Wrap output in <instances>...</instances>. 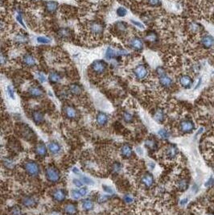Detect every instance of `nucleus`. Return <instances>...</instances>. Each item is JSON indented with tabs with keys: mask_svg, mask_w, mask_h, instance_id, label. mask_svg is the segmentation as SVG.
Returning <instances> with one entry per match:
<instances>
[{
	"mask_svg": "<svg viewBox=\"0 0 214 215\" xmlns=\"http://www.w3.org/2000/svg\"><path fill=\"white\" fill-rule=\"evenodd\" d=\"M46 179L51 183H56L61 180V173L57 168L53 166H48L44 171Z\"/></svg>",
	"mask_w": 214,
	"mask_h": 215,
	"instance_id": "1",
	"label": "nucleus"
},
{
	"mask_svg": "<svg viewBox=\"0 0 214 215\" xmlns=\"http://www.w3.org/2000/svg\"><path fill=\"white\" fill-rule=\"evenodd\" d=\"M23 168L27 173L31 177H36L40 173V167L35 161L27 160L23 164Z\"/></svg>",
	"mask_w": 214,
	"mask_h": 215,
	"instance_id": "2",
	"label": "nucleus"
},
{
	"mask_svg": "<svg viewBox=\"0 0 214 215\" xmlns=\"http://www.w3.org/2000/svg\"><path fill=\"white\" fill-rule=\"evenodd\" d=\"M19 135L21 136L22 138H23L26 140H32V139H35L36 135H35L34 132L26 124H23V126H21L19 128Z\"/></svg>",
	"mask_w": 214,
	"mask_h": 215,
	"instance_id": "3",
	"label": "nucleus"
},
{
	"mask_svg": "<svg viewBox=\"0 0 214 215\" xmlns=\"http://www.w3.org/2000/svg\"><path fill=\"white\" fill-rule=\"evenodd\" d=\"M194 128L195 126L191 120H183L180 124V129L183 133H190Z\"/></svg>",
	"mask_w": 214,
	"mask_h": 215,
	"instance_id": "4",
	"label": "nucleus"
},
{
	"mask_svg": "<svg viewBox=\"0 0 214 215\" xmlns=\"http://www.w3.org/2000/svg\"><path fill=\"white\" fill-rule=\"evenodd\" d=\"M134 72L135 77L139 80H143V79H144L147 76L148 70H147V69L144 65H139V66L136 67Z\"/></svg>",
	"mask_w": 214,
	"mask_h": 215,
	"instance_id": "5",
	"label": "nucleus"
},
{
	"mask_svg": "<svg viewBox=\"0 0 214 215\" xmlns=\"http://www.w3.org/2000/svg\"><path fill=\"white\" fill-rule=\"evenodd\" d=\"M106 63L103 61H96L92 64V69L97 73H101L106 69Z\"/></svg>",
	"mask_w": 214,
	"mask_h": 215,
	"instance_id": "6",
	"label": "nucleus"
},
{
	"mask_svg": "<svg viewBox=\"0 0 214 215\" xmlns=\"http://www.w3.org/2000/svg\"><path fill=\"white\" fill-rule=\"evenodd\" d=\"M89 28H90V31L92 33L96 35H100L101 33L103 32L104 31V28L102 26V24H101L98 22H91L89 25Z\"/></svg>",
	"mask_w": 214,
	"mask_h": 215,
	"instance_id": "7",
	"label": "nucleus"
},
{
	"mask_svg": "<svg viewBox=\"0 0 214 215\" xmlns=\"http://www.w3.org/2000/svg\"><path fill=\"white\" fill-rule=\"evenodd\" d=\"M52 198L53 200L56 202H62L65 201V198H66V193H65V190L59 188V189H56L53 192H52Z\"/></svg>",
	"mask_w": 214,
	"mask_h": 215,
	"instance_id": "8",
	"label": "nucleus"
},
{
	"mask_svg": "<svg viewBox=\"0 0 214 215\" xmlns=\"http://www.w3.org/2000/svg\"><path fill=\"white\" fill-rule=\"evenodd\" d=\"M142 184L146 187V188H150L154 184V177L151 173H145L143 175L141 178Z\"/></svg>",
	"mask_w": 214,
	"mask_h": 215,
	"instance_id": "9",
	"label": "nucleus"
},
{
	"mask_svg": "<svg viewBox=\"0 0 214 215\" xmlns=\"http://www.w3.org/2000/svg\"><path fill=\"white\" fill-rule=\"evenodd\" d=\"M201 44L205 48H210L214 44V38L210 35H205L201 39Z\"/></svg>",
	"mask_w": 214,
	"mask_h": 215,
	"instance_id": "10",
	"label": "nucleus"
},
{
	"mask_svg": "<svg viewBox=\"0 0 214 215\" xmlns=\"http://www.w3.org/2000/svg\"><path fill=\"white\" fill-rule=\"evenodd\" d=\"M21 202L25 207H27V208L35 207V206H36V204H37V201L33 197H29V196L24 197V198H22Z\"/></svg>",
	"mask_w": 214,
	"mask_h": 215,
	"instance_id": "11",
	"label": "nucleus"
},
{
	"mask_svg": "<svg viewBox=\"0 0 214 215\" xmlns=\"http://www.w3.org/2000/svg\"><path fill=\"white\" fill-rule=\"evenodd\" d=\"M130 47L134 50H136V51H142L143 50V41L140 40L139 38L138 37H134V38L130 40Z\"/></svg>",
	"mask_w": 214,
	"mask_h": 215,
	"instance_id": "12",
	"label": "nucleus"
},
{
	"mask_svg": "<svg viewBox=\"0 0 214 215\" xmlns=\"http://www.w3.org/2000/svg\"><path fill=\"white\" fill-rule=\"evenodd\" d=\"M125 52L122 51H118V50H115L112 48H108L106 50V52H105V57L108 59H113L114 57H119L121 55H125Z\"/></svg>",
	"mask_w": 214,
	"mask_h": 215,
	"instance_id": "13",
	"label": "nucleus"
},
{
	"mask_svg": "<svg viewBox=\"0 0 214 215\" xmlns=\"http://www.w3.org/2000/svg\"><path fill=\"white\" fill-rule=\"evenodd\" d=\"M48 151H49L52 154L56 155L58 154V153L61 152V147L58 142H56V141H52V142H50V143H48Z\"/></svg>",
	"mask_w": 214,
	"mask_h": 215,
	"instance_id": "14",
	"label": "nucleus"
},
{
	"mask_svg": "<svg viewBox=\"0 0 214 215\" xmlns=\"http://www.w3.org/2000/svg\"><path fill=\"white\" fill-rule=\"evenodd\" d=\"M120 152L122 156H123L124 158H130L133 155V150L132 148L128 144H124L121 148Z\"/></svg>",
	"mask_w": 214,
	"mask_h": 215,
	"instance_id": "15",
	"label": "nucleus"
},
{
	"mask_svg": "<svg viewBox=\"0 0 214 215\" xmlns=\"http://www.w3.org/2000/svg\"><path fill=\"white\" fill-rule=\"evenodd\" d=\"M178 154V149L175 145H170L165 151V155L168 159H174Z\"/></svg>",
	"mask_w": 214,
	"mask_h": 215,
	"instance_id": "16",
	"label": "nucleus"
},
{
	"mask_svg": "<svg viewBox=\"0 0 214 215\" xmlns=\"http://www.w3.org/2000/svg\"><path fill=\"white\" fill-rule=\"evenodd\" d=\"M35 152L40 157H44L47 154V148L43 143H39L35 148Z\"/></svg>",
	"mask_w": 214,
	"mask_h": 215,
	"instance_id": "17",
	"label": "nucleus"
},
{
	"mask_svg": "<svg viewBox=\"0 0 214 215\" xmlns=\"http://www.w3.org/2000/svg\"><path fill=\"white\" fill-rule=\"evenodd\" d=\"M159 83H160L163 87H166V88L170 87V86H172V83H173V82H172V78H169L166 73L161 75V76H159Z\"/></svg>",
	"mask_w": 214,
	"mask_h": 215,
	"instance_id": "18",
	"label": "nucleus"
},
{
	"mask_svg": "<svg viewBox=\"0 0 214 215\" xmlns=\"http://www.w3.org/2000/svg\"><path fill=\"white\" fill-rule=\"evenodd\" d=\"M64 113H65V116L68 118L73 119L76 117V111L74 107H71V106H66L64 108Z\"/></svg>",
	"mask_w": 214,
	"mask_h": 215,
	"instance_id": "19",
	"label": "nucleus"
},
{
	"mask_svg": "<svg viewBox=\"0 0 214 215\" xmlns=\"http://www.w3.org/2000/svg\"><path fill=\"white\" fill-rule=\"evenodd\" d=\"M180 83L183 88L186 89H189L192 86V79L189 76L187 75H183L180 78Z\"/></svg>",
	"mask_w": 214,
	"mask_h": 215,
	"instance_id": "20",
	"label": "nucleus"
},
{
	"mask_svg": "<svg viewBox=\"0 0 214 215\" xmlns=\"http://www.w3.org/2000/svg\"><path fill=\"white\" fill-rule=\"evenodd\" d=\"M28 93L33 98H40L43 95V90L38 86H32L29 88Z\"/></svg>",
	"mask_w": 214,
	"mask_h": 215,
	"instance_id": "21",
	"label": "nucleus"
},
{
	"mask_svg": "<svg viewBox=\"0 0 214 215\" xmlns=\"http://www.w3.org/2000/svg\"><path fill=\"white\" fill-rule=\"evenodd\" d=\"M64 212L68 215H75L77 212V209L74 204L69 203L64 206Z\"/></svg>",
	"mask_w": 214,
	"mask_h": 215,
	"instance_id": "22",
	"label": "nucleus"
},
{
	"mask_svg": "<svg viewBox=\"0 0 214 215\" xmlns=\"http://www.w3.org/2000/svg\"><path fill=\"white\" fill-rule=\"evenodd\" d=\"M108 116L107 114H105L103 112H99L97 115V118H96V121H97V123L99 126H104L108 122Z\"/></svg>",
	"mask_w": 214,
	"mask_h": 215,
	"instance_id": "23",
	"label": "nucleus"
},
{
	"mask_svg": "<svg viewBox=\"0 0 214 215\" xmlns=\"http://www.w3.org/2000/svg\"><path fill=\"white\" fill-rule=\"evenodd\" d=\"M154 118H155V120L156 122H159V123H161V122H163L164 121L165 114L162 109L158 108L155 110V113H154Z\"/></svg>",
	"mask_w": 214,
	"mask_h": 215,
	"instance_id": "24",
	"label": "nucleus"
},
{
	"mask_svg": "<svg viewBox=\"0 0 214 215\" xmlns=\"http://www.w3.org/2000/svg\"><path fill=\"white\" fill-rule=\"evenodd\" d=\"M23 63H24L27 66L32 67L36 65V59H35L34 57L31 55V54H26V55L23 56Z\"/></svg>",
	"mask_w": 214,
	"mask_h": 215,
	"instance_id": "25",
	"label": "nucleus"
},
{
	"mask_svg": "<svg viewBox=\"0 0 214 215\" xmlns=\"http://www.w3.org/2000/svg\"><path fill=\"white\" fill-rule=\"evenodd\" d=\"M145 146L147 147V148H148L151 151H155L158 148V144L155 139H151L148 138L145 140Z\"/></svg>",
	"mask_w": 214,
	"mask_h": 215,
	"instance_id": "26",
	"label": "nucleus"
},
{
	"mask_svg": "<svg viewBox=\"0 0 214 215\" xmlns=\"http://www.w3.org/2000/svg\"><path fill=\"white\" fill-rule=\"evenodd\" d=\"M46 11L49 13H53L56 11L58 8V2L55 1H48L46 2Z\"/></svg>",
	"mask_w": 214,
	"mask_h": 215,
	"instance_id": "27",
	"label": "nucleus"
},
{
	"mask_svg": "<svg viewBox=\"0 0 214 215\" xmlns=\"http://www.w3.org/2000/svg\"><path fill=\"white\" fill-rule=\"evenodd\" d=\"M69 92L73 95H80L82 92V88L78 84H73L69 86Z\"/></svg>",
	"mask_w": 214,
	"mask_h": 215,
	"instance_id": "28",
	"label": "nucleus"
},
{
	"mask_svg": "<svg viewBox=\"0 0 214 215\" xmlns=\"http://www.w3.org/2000/svg\"><path fill=\"white\" fill-rule=\"evenodd\" d=\"M32 118L33 121L36 124L41 123L44 121V114L39 111H35L32 113Z\"/></svg>",
	"mask_w": 214,
	"mask_h": 215,
	"instance_id": "29",
	"label": "nucleus"
},
{
	"mask_svg": "<svg viewBox=\"0 0 214 215\" xmlns=\"http://www.w3.org/2000/svg\"><path fill=\"white\" fill-rule=\"evenodd\" d=\"M61 76L56 72H51L49 73V76H48V79H49V82L51 83H57L60 81L61 80Z\"/></svg>",
	"mask_w": 214,
	"mask_h": 215,
	"instance_id": "30",
	"label": "nucleus"
},
{
	"mask_svg": "<svg viewBox=\"0 0 214 215\" xmlns=\"http://www.w3.org/2000/svg\"><path fill=\"white\" fill-rule=\"evenodd\" d=\"M94 202L90 199H85V201L82 202V208L84 210H86V211H90V210H92L94 209Z\"/></svg>",
	"mask_w": 214,
	"mask_h": 215,
	"instance_id": "31",
	"label": "nucleus"
},
{
	"mask_svg": "<svg viewBox=\"0 0 214 215\" xmlns=\"http://www.w3.org/2000/svg\"><path fill=\"white\" fill-rule=\"evenodd\" d=\"M177 188L180 191H185L188 188V181L186 179H181L177 182Z\"/></svg>",
	"mask_w": 214,
	"mask_h": 215,
	"instance_id": "32",
	"label": "nucleus"
},
{
	"mask_svg": "<svg viewBox=\"0 0 214 215\" xmlns=\"http://www.w3.org/2000/svg\"><path fill=\"white\" fill-rule=\"evenodd\" d=\"M189 28L191 30V32H201V29H202V27H201V24L196 23V22H192L189 24Z\"/></svg>",
	"mask_w": 214,
	"mask_h": 215,
	"instance_id": "33",
	"label": "nucleus"
},
{
	"mask_svg": "<svg viewBox=\"0 0 214 215\" xmlns=\"http://www.w3.org/2000/svg\"><path fill=\"white\" fill-rule=\"evenodd\" d=\"M2 164L3 165L5 166L6 168H8V169H12L15 167V164H14V161L12 160V159L9 158H4L3 160H2Z\"/></svg>",
	"mask_w": 214,
	"mask_h": 215,
	"instance_id": "34",
	"label": "nucleus"
},
{
	"mask_svg": "<svg viewBox=\"0 0 214 215\" xmlns=\"http://www.w3.org/2000/svg\"><path fill=\"white\" fill-rule=\"evenodd\" d=\"M59 36L61 38H68L71 35V32L69 29L68 28H61L60 29L59 32H58Z\"/></svg>",
	"mask_w": 214,
	"mask_h": 215,
	"instance_id": "35",
	"label": "nucleus"
},
{
	"mask_svg": "<svg viewBox=\"0 0 214 215\" xmlns=\"http://www.w3.org/2000/svg\"><path fill=\"white\" fill-rule=\"evenodd\" d=\"M158 135H159V137L163 139H168V138H169V136H170L169 132H168V130L164 129V128L159 130V132H158Z\"/></svg>",
	"mask_w": 214,
	"mask_h": 215,
	"instance_id": "36",
	"label": "nucleus"
},
{
	"mask_svg": "<svg viewBox=\"0 0 214 215\" xmlns=\"http://www.w3.org/2000/svg\"><path fill=\"white\" fill-rule=\"evenodd\" d=\"M71 196L75 200H79L80 198H82V195L80 193V189H73V190H71Z\"/></svg>",
	"mask_w": 214,
	"mask_h": 215,
	"instance_id": "37",
	"label": "nucleus"
},
{
	"mask_svg": "<svg viewBox=\"0 0 214 215\" xmlns=\"http://www.w3.org/2000/svg\"><path fill=\"white\" fill-rule=\"evenodd\" d=\"M122 117H123V120H124L126 122H127V123H130V122H133V120H134L133 115H132V114L129 112L123 113V115H122Z\"/></svg>",
	"mask_w": 214,
	"mask_h": 215,
	"instance_id": "38",
	"label": "nucleus"
},
{
	"mask_svg": "<svg viewBox=\"0 0 214 215\" xmlns=\"http://www.w3.org/2000/svg\"><path fill=\"white\" fill-rule=\"evenodd\" d=\"M146 40L149 42H155L157 40V35L154 32H149L146 36Z\"/></svg>",
	"mask_w": 214,
	"mask_h": 215,
	"instance_id": "39",
	"label": "nucleus"
},
{
	"mask_svg": "<svg viewBox=\"0 0 214 215\" xmlns=\"http://www.w3.org/2000/svg\"><path fill=\"white\" fill-rule=\"evenodd\" d=\"M11 213L12 215H23V211H22L21 208L18 206H14L11 210Z\"/></svg>",
	"mask_w": 214,
	"mask_h": 215,
	"instance_id": "40",
	"label": "nucleus"
},
{
	"mask_svg": "<svg viewBox=\"0 0 214 215\" xmlns=\"http://www.w3.org/2000/svg\"><path fill=\"white\" fill-rule=\"evenodd\" d=\"M81 181L84 184H86L88 185H94V181L90 177H86V176H82L81 177Z\"/></svg>",
	"mask_w": 214,
	"mask_h": 215,
	"instance_id": "41",
	"label": "nucleus"
},
{
	"mask_svg": "<svg viewBox=\"0 0 214 215\" xmlns=\"http://www.w3.org/2000/svg\"><path fill=\"white\" fill-rule=\"evenodd\" d=\"M116 28L120 32H124L126 30V24L125 23H122V22H118L116 23Z\"/></svg>",
	"mask_w": 214,
	"mask_h": 215,
	"instance_id": "42",
	"label": "nucleus"
},
{
	"mask_svg": "<svg viewBox=\"0 0 214 215\" xmlns=\"http://www.w3.org/2000/svg\"><path fill=\"white\" fill-rule=\"evenodd\" d=\"M116 12L117 15H119V16H120V17H124L125 15H126V13H127V11H126V8L121 7V8H119L117 9Z\"/></svg>",
	"mask_w": 214,
	"mask_h": 215,
	"instance_id": "43",
	"label": "nucleus"
},
{
	"mask_svg": "<svg viewBox=\"0 0 214 215\" xmlns=\"http://www.w3.org/2000/svg\"><path fill=\"white\" fill-rule=\"evenodd\" d=\"M123 201L126 204H131L132 202H134V198L131 194L127 193V194H125L124 197H123Z\"/></svg>",
	"mask_w": 214,
	"mask_h": 215,
	"instance_id": "44",
	"label": "nucleus"
},
{
	"mask_svg": "<svg viewBox=\"0 0 214 215\" xmlns=\"http://www.w3.org/2000/svg\"><path fill=\"white\" fill-rule=\"evenodd\" d=\"M121 168H122V166H121L120 163L119 162H115L114 163L113 166H112V171L114 172V173H118L121 171Z\"/></svg>",
	"mask_w": 214,
	"mask_h": 215,
	"instance_id": "45",
	"label": "nucleus"
},
{
	"mask_svg": "<svg viewBox=\"0 0 214 215\" xmlns=\"http://www.w3.org/2000/svg\"><path fill=\"white\" fill-rule=\"evenodd\" d=\"M37 42H39L40 44H49L51 40L47 37H44V36H40L37 38Z\"/></svg>",
	"mask_w": 214,
	"mask_h": 215,
	"instance_id": "46",
	"label": "nucleus"
},
{
	"mask_svg": "<svg viewBox=\"0 0 214 215\" xmlns=\"http://www.w3.org/2000/svg\"><path fill=\"white\" fill-rule=\"evenodd\" d=\"M7 93L9 97L12 99H15V90L12 86H7Z\"/></svg>",
	"mask_w": 214,
	"mask_h": 215,
	"instance_id": "47",
	"label": "nucleus"
},
{
	"mask_svg": "<svg viewBox=\"0 0 214 215\" xmlns=\"http://www.w3.org/2000/svg\"><path fill=\"white\" fill-rule=\"evenodd\" d=\"M108 199H109V196L108 195H99L98 198V202L99 203H103V202H106Z\"/></svg>",
	"mask_w": 214,
	"mask_h": 215,
	"instance_id": "48",
	"label": "nucleus"
},
{
	"mask_svg": "<svg viewBox=\"0 0 214 215\" xmlns=\"http://www.w3.org/2000/svg\"><path fill=\"white\" fill-rule=\"evenodd\" d=\"M149 5L152 7H157L160 5V0H148Z\"/></svg>",
	"mask_w": 214,
	"mask_h": 215,
	"instance_id": "49",
	"label": "nucleus"
},
{
	"mask_svg": "<svg viewBox=\"0 0 214 215\" xmlns=\"http://www.w3.org/2000/svg\"><path fill=\"white\" fill-rule=\"evenodd\" d=\"M73 185H75V186H76V187H78V188H80V187H82V185H83V182H82V181H80V180H79V179H73Z\"/></svg>",
	"mask_w": 214,
	"mask_h": 215,
	"instance_id": "50",
	"label": "nucleus"
},
{
	"mask_svg": "<svg viewBox=\"0 0 214 215\" xmlns=\"http://www.w3.org/2000/svg\"><path fill=\"white\" fill-rule=\"evenodd\" d=\"M102 188H103L104 191L106 192L107 193H113V192H114L113 189H112V188H111L109 186H108V185H102Z\"/></svg>",
	"mask_w": 214,
	"mask_h": 215,
	"instance_id": "51",
	"label": "nucleus"
},
{
	"mask_svg": "<svg viewBox=\"0 0 214 215\" xmlns=\"http://www.w3.org/2000/svg\"><path fill=\"white\" fill-rule=\"evenodd\" d=\"M131 23H133V24L135 25V26H137L138 28H142V29L144 28V25L143 24V23H140V22H138V21H134V20H133V19H132Z\"/></svg>",
	"mask_w": 214,
	"mask_h": 215,
	"instance_id": "52",
	"label": "nucleus"
},
{
	"mask_svg": "<svg viewBox=\"0 0 214 215\" xmlns=\"http://www.w3.org/2000/svg\"><path fill=\"white\" fill-rule=\"evenodd\" d=\"M80 193H81V195H82V197L85 196V195L88 193V188H86V187H84V188H80Z\"/></svg>",
	"mask_w": 214,
	"mask_h": 215,
	"instance_id": "53",
	"label": "nucleus"
},
{
	"mask_svg": "<svg viewBox=\"0 0 214 215\" xmlns=\"http://www.w3.org/2000/svg\"><path fill=\"white\" fill-rule=\"evenodd\" d=\"M16 19H17V20H18V22H19L20 24L23 26V27H24L25 28V25H24V23H23V19H22V16H21V15H18L17 16H16Z\"/></svg>",
	"mask_w": 214,
	"mask_h": 215,
	"instance_id": "54",
	"label": "nucleus"
},
{
	"mask_svg": "<svg viewBox=\"0 0 214 215\" xmlns=\"http://www.w3.org/2000/svg\"><path fill=\"white\" fill-rule=\"evenodd\" d=\"M38 77H39V78H38L39 80L40 81V82H44L46 81L45 77H44V75L42 74V73H39Z\"/></svg>",
	"mask_w": 214,
	"mask_h": 215,
	"instance_id": "55",
	"label": "nucleus"
},
{
	"mask_svg": "<svg viewBox=\"0 0 214 215\" xmlns=\"http://www.w3.org/2000/svg\"><path fill=\"white\" fill-rule=\"evenodd\" d=\"M187 198H184V199H183V200H181L180 201V205L181 206H184L185 204H187Z\"/></svg>",
	"mask_w": 214,
	"mask_h": 215,
	"instance_id": "56",
	"label": "nucleus"
},
{
	"mask_svg": "<svg viewBox=\"0 0 214 215\" xmlns=\"http://www.w3.org/2000/svg\"><path fill=\"white\" fill-rule=\"evenodd\" d=\"M73 172H74L75 174H76V175H77V174H78V175H79V174H80V171H79V169H78V168H73Z\"/></svg>",
	"mask_w": 214,
	"mask_h": 215,
	"instance_id": "57",
	"label": "nucleus"
},
{
	"mask_svg": "<svg viewBox=\"0 0 214 215\" xmlns=\"http://www.w3.org/2000/svg\"><path fill=\"white\" fill-rule=\"evenodd\" d=\"M49 215H61V213L58 211H52V213H50Z\"/></svg>",
	"mask_w": 214,
	"mask_h": 215,
	"instance_id": "58",
	"label": "nucleus"
},
{
	"mask_svg": "<svg viewBox=\"0 0 214 215\" xmlns=\"http://www.w3.org/2000/svg\"><path fill=\"white\" fill-rule=\"evenodd\" d=\"M4 63H5V57H4V56L2 54V55H1V64L4 65Z\"/></svg>",
	"mask_w": 214,
	"mask_h": 215,
	"instance_id": "59",
	"label": "nucleus"
},
{
	"mask_svg": "<svg viewBox=\"0 0 214 215\" xmlns=\"http://www.w3.org/2000/svg\"><path fill=\"white\" fill-rule=\"evenodd\" d=\"M201 78H200V79H199V81H198V82H197V86H196V89L199 87V86L201 85Z\"/></svg>",
	"mask_w": 214,
	"mask_h": 215,
	"instance_id": "60",
	"label": "nucleus"
},
{
	"mask_svg": "<svg viewBox=\"0 0 214 215\" xmlns=\"http://www.w3.org/2000/svg\"><path fill=\"white\" fill-rule=\"evenodd\" d=\"M137 152H139V154L140 155H141V154H143V152H141V151H143V150H142V149L141 148H137Z\"/></svg>",
	"mask_w": 214,
	"mask_h": 215,
	"instance_id": "61",
	"label": "nucleus"
},
{
	"mask_svg": "<svg viewBox=\"0 0 214 215\" xmlns=\"http://www.w3.org/2000/svg\"><path fill=\"white\" fill-rule=\"evenodd\" d=\"M207 215H214V214H212V213H208V214H207Z\"/></svg>",
	"mask_w": 214,
	"mask_h": 215,
	"instance_id": "62",
	"label": "nucleus"
},
{
	"mask_svg": "<svg viewBox=\"0 0 214 215\" xmlns=\"http://www.w3.org/2000/svg\"><path fill=\"white\" fill-rule=\"evenodd\" d=\"M213 171H214V168H213Z\"/></svg>",
	"mask_w": 214,
	"mask_h": 215,
	"instance_id": "63",
	"label": "nucleus"
}]
</instances>
